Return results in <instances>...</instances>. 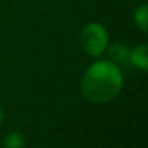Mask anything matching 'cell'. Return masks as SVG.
Wrapping results in <instances>:
<instances>
[{
  "label": "cell",
  "instance_id": "52a82bcc",
  "mask_svg": "<svg viewBox=\"0 0 148 148\" xmlns=\"http://www.w3.org/2000/svg\"><path fill=\"white\" fill-rule=\"evenodd\" d=\"M2 119H3V113H2V109H0V123H2Z\"/></svg>",
  "mask_w": 148,
  "mask_h": 148
},
{
  "label": "cell",
  "instance_id": "6da1fadb",
  "mask_svg": "<svg viewBox=\"0 0 148 148\" xmlns=\"http://www.w3.org/2000/svg\"><path fill=\"white\" fill-rule=\"evenodd\" d=\"M122 84V73L118 65L110 61H97L84 73L82 93L92 103H106L119 95Z\"/></svg>",
  "mask_w": 148,
  "mask_h": 148
},
{
  "label": "cell",
  "instance_id": "5b68a950",
  "mask_svg": "<svg viewBox=\"0 0 148 148\" xmlns=\"http://www.w3.org/2000/svg\"><path fill=\"white\" fill-rule=\"evenodd\" d=\"M134 21L142 32H147V29H148V6L147 5H142L135 9Z\"/></svg>",
  "mask_w": 148,
  "mask_h": 148
},
{
  "label": "cell",
  "instance_id": "3957f363",
  "mask_svg": "<svg viewBox=\"0 0 148 148\" xmlns=\"http://www.w3.org/2000/svg\"><path fill=\"white\" fill-rule=\"evenodd\" d=\"M109 57L112 58L115 65L129 67L131 65V52L122 44H115L109 48Z\"/></svg>",
  "mask_w": 148,
  "mask_h": 148
},
{
  "label": "cell",
  "instance_id": "8992f818",
  "mask_svg": "<svg viewBox=\"0 0 148 148\" xmlns=\"http://www.w3.org/2000/svg\"><path fill=\"white\" fill-rule=\"evenodd\" d=\"M5 148H23L25 147V138L19 132H10L5 136Z\"/></svg>",
  "mask_w": 148,
  "mask_h": 148
},
{
  "label": "cell",
  "instance_id": "7a4b0ae2",
  "mask_svg": "<svg viewBox=\"0 0 148 148\" xmlns=\"http://www.w3.org/2000/svg\"><path fill=\"white\" fill-rule=\"evenodd\" d=\"M80 45L90 57H99L108 45V32L100 23H89L80 34Z\"/></svg>",
  "mask_w": 148,
  "mask_h": 148
},
{
  "label": "cell",
  "instance_id": "277c9868",
  "mask_svg": "<svg viewBox=\"0 0 148 148\" xmlns=\"http://www.w3.org/2000/svg\"><path fill=\"white\" fill-rule=\"evenodd\" d=\"M131 64L138 67L142 71L148 68V55H147V45H141L131 52Z\"/></svg>",
  "mask_w": 148,
  "mask_h": 148
}]
</instances>
